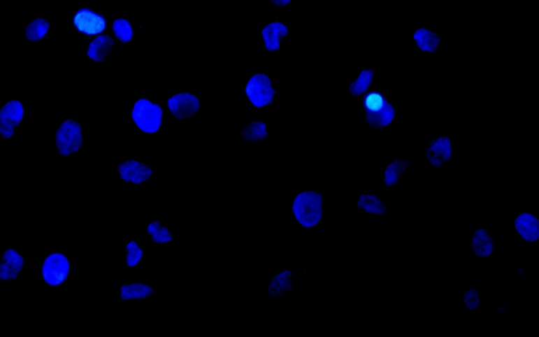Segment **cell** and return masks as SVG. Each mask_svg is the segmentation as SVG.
<instances>
[{"label": "cell", "mask_w": 539, "mask_h": 337, "mask_svg": "<svg viewBox=\"0 0 539 337\" xmlns=\"http://www.w3.org/2000/svg\"><path fill=\"white\" fill-rule=\"evenodd\" d=\"M293 213L305 228L315 227L322 220V196L313 191L301 193L293 203Z\"/></svg>", "instance_id": "cell-1"}, {"label": "cell", "mask_w": 539, "mask_h": 337, "mask_svg": "<svg viewBox=\"0 0 539 337\" xmlns=\"http://www.w3.org/2000/svg\"><path fill=\"white\" fill-rule=\"evenodd\" d=\"M132 117L143 132L154 134L161 126L162 109L148 99H141L135 103Z\"/></svg>", "instance_id": "cell-2"}, {"label": "cell", "mask_w": 539, "mask_h": 337, "mask_svg": "<svg viewBox=\"0 0 539 337\" xmlns=\"http://www.w3.org/2000/svg\"><path fill=\"white\" fill-rule=\"evenodd\" d=\"M83 137L78 122L68 120L62 122L56 132L55 143L60 155L76 153L82 145Z\"/></svg>", "instance_id": "cell-3"}, {"label": "cell", "mask_w": 539, "mask_h": 337, "mask_svg": "<svg viewBox=\"0 0 539 337\" xmlns=\"http://www.w3.org/2000/svg\"><path fill=\"white\" fill-rule=\"evenodd\" d=\"M245 93L255 107L262 108L272 103L276 91L272 87L271 79L266 74H255L247 83Z\"/></svg>", "instance_id": "cell-4"}, {"label": "cell", "mask_w": 539, "mask_h": 337, "mask_svg": "<svg viewBox=\"0 0 539 337\" xmlns=\"http://www.w3.org/2000/svg\"><path fill=\"white\" fill-rule=\"evenodd\" d=\"M369 109L366 112V120L370 126L376 129L386 128L394 120L395 110L391 103L382 101L378 94H370Z\"/></svg>", "instance_id": "cell-5"}, {"label": "cell", "mask_w": 539, "mask_h": 337, "mask_svg": "<svg viewBox=\"0 0 539 337\" xmlns=\"http://www.w3.org/2000/svg\"><path fill=\"white\" fill-rule=\"evenodd\" d=\"M43 280L50 286H59L70 273V261L62 253H53L45 259L43 270Z\"/></svg>", "instance_id": "cell-6"}, {"label": "cell", "mask_w": 539, "mask_h": 337, "mask_svg": "<svg viewBox=\"0 0 539 337\" xmlns=\"http://www.w3.org/2000/svg\"><path fill=\"white\" fill-rule=\"evenodd\" d=\"M24 106L20 101H12L0 110V135L11 138L16 127L24 120Z\"/></svg>", "instance_id": "cell-7"}, {"label": "cell", "mask_w": 539, "mask_h": 337, "mask_svg": "<svg viewBox=\"0 0 539 337\" xmlns=\"http://www.w3.org/2000/svg\"><path fill=\"white\" fill-rule=\"evenodd\" d=\"M168 107L176 120H186L193 117L199 112L201 103L191 93H180L168 99Z\"/></svg>", "instance_id": "cell-8"}, {"label": "cell", "mask_w": 539, "mask_h": 337, "mask_svg": "<svg viewBox=\"0 0 539 337\" xmlns=\"http://www.w3.org/2000/svg\"><path fill=\"white\" fill-rule=\"evenodd\" d=\"M120 178L124 182L143 184L152 176V168L137 160H127L118 166Z\"/></svg>", "instance_id": "cell-9"}, {"label": "cell", "mask_w": 539, "mask_h": 337, "mask_svg": "<svg viewBox=\"0 0 539 337\" xmlns=\"http://www.w3.org/2000/svg\"><path fill=\"white\" fill-rule=\"evenodd\" d=\"M24 257L17 251L7 250L0 261V280L5 282L16 280L18 274L24 269Z\"/></svg>", "instance_id": "cell-10"}, {"label": "cell", "mask_w": 539, "mask_h": 337, "mask_svg": "<svg viewBox=\"0 0 539 337\" xmlns=\"http://www.w3.org/2000/svg\"><path fill=\"white\" fill-rule=\"evenodd\" d=\"M452 156V143L447 137H438L429 145L426 157L435 168H439L450 160Z\"/></svg>", "instance_id": "cell-11"}, {"label": "cell", "mask_w": 539, "mask_h": 337, "mask_svg": "<svg viewBox=\"0 0 539 337\" xmlns=\"http://www.w3.org/2000/svg\"><path fill=\"white\" fill-rule=\"evenodd\" d=\"M74 24L80 32L87 35L99 34L106 28L105 20L87 10H82L75 15Z\"/></svg>", "instance_id": "cell-12"}, {"label": "cell", "mask_w": 539, "mask_h": 337, "mask_svg": "<svg viewBox=\"0 0 539 337\" xmlns=\"http://www.w3.org/2000/svg\"><path fill=\"white\" fill-rule=\"evenodd\" d=\"M515 228L526 241H536L539 239V222L530 213H522L515 220Z\"/></svg>", "instance_id": "cell-13"}, {"label": "cell", "mask_w": 539, "mask_h": 337, "mask_svg": "<svg viewBox=\"0 0 539 337\" xmlns=\"http://www.w3.org/2000/svg\"><path fill=\"white\" fill-rule=\"evenodd\" d=\"M114 41L109 35H99L89 45L87 56L96 62H103L111 53Z\"/></svg>", "instance_id": "cell-14"}, {"label": "cell", "mask_w": 539, "mask_h": 337, "mask_svg": "<svg viewBox=\"0 0 539 337\" xmlns=\"http://www.w3.org/2000/svg\"><path fill=\"white\" fill-rule=\"evenodd\" d=\"M288 33V28L280 22H272V24H268L262 30V36H264L266 50L270 52L280 50V38L287 36Z\"/></svg>", "instance_id": "cell-15"}, {"label": "cell", "mask_w": 539, "mask_h": 337, "mask_svg": "<svg viewBox=\"0 0 539 337\" xmlns=\"http://www.w3.org/2000/svg\"><path fill=\"white\" fill-rule=\"evenodd\" d=\"M155 294V290L147 284L122 285L120 287V299L122 301H138Z\"/></svg>", "instance_id": "cell-16"}, {"label": "cell", "mask_w": 539, "mask_h": 337, "mask_svg": "<svg viewBox=\"0 0 539 337\" xmlns=\"http://www.w3.org/2000/svg\"><path fill=\"white\" fill-rule=\"evenodd\" d=\"M474 253L477 257H487L492 254L494 250V243L490 233L484 229H480L476 231L473 235V243H472Z\"/></svg>", "instance_id": "cell-17"}, {"label": "cell", "mask_w": 539, "mask_h": 337, "mask_svg": "<svg viewBox=\"0 0 539 337\" xmlns=\"http://www.w3.org/2000/svg\"><path fill=\"white\" fill-rule=\"evenodd\" d=\"M414 41L417 43L418 49L422 50V52L434 53L438 48L441 38L430 30L422 28L414 33Z\"/></svg>", "instance_id": "cell-18"}, {"label": "cell", "mask_w": 539, "mask_h": 337, "mask_svg": "<svg viewBox=\"0 0 539 337\" xmlns=\"http://www.w3.org/2000/svg\"><path fill=\"white\" fill-rule=\"evenodd\" d=\"M293 272L284 271L276 275L270 282L268 293L271 296H280L284 293L288 292L293 288L291 278L293 276Z\"/></svg>", "instance_id": "cell-19"}, {"label": "cell", "mask_w": 539, "mask_h": 337, "mask_svg": "<svg viewBox=\"0 0 539 337\" xmlns=\"http://www.w3.org/2000/svg\"><path fill=\"white\" fill-rule=\"evenodd\" d=\"M357 206L359 209L365 210L370 214L386 213L387 207L384 201L375 195H361L358 199Z\"/></svg>", "instance_id": "cell-20"}, {"label": "cell", "mask_w": 539, "mask_h": 337, "mask_svg": "<svg viewBox=\"0 0 539 337\" xmlns=\"http://www.w3.org/2000/svg\"><path fill=\"white\" fill-rule=\"evenodd\" d=\"M241 136L249 143H259L266 141L268 137L266 126L264 122H252L241 131Z\"/></svg>", "instance_id": "cell-21"}, {"label": "cell", "mask_w": 539, "mask_h": 337, "mask_svg": "<svg viewBox=\"0 0 539 337\" xmlns=\"http://www.w3.org/2000/svg\"><path fill=\"white\" fill-rule=\"evenodd\" d=\"M374 78L373 70H363L361 74L358 75L357 79L351 83L350 86V93L353 96H361L371 86Z\"/></svg>", "instance_id": "cell-22"}, {"label": "cell", "mask_w": 539, "mask_h": 337, "mask_svg": "<svg viewBox=\"0 0 539 337\" xmlns=\"http://www.w3.org/2000/svg\"><path fill=\"white\" fill-rule=\"evenodd\" d=\"M409 166V162L407 159H399L389 164L385 173V182L387 186L392 187L398 182L401 174L405 173Z\"/></svg>", "instance_id": "cell-23"}, {"label": "cell", "mask_w": 539, "mask_h": 337, "mask_svg": "<svg viewBox=\"0 0 539 337\" xmlns=\"http://www.w3.org/2000/svg\"><path fill=\"white\" fill-rule=\"evenodd\" d=\"M49 28V22L45 20H43V18H37V20H32L27 27V38L31 41H41L47 35Z\"/></svg>", "instance_id": "cell-24"}, {"label": "cell", "mask_w": 539, "mask_h": 337, "mask_svg": "<svg viewBox=\"0 0 539 337\" xmlns=\"http://www.w3.org/2000/svg\"><path fill=\"white\" fill-rule=\"evenodd\" d=\"M148 234L152 237L154 243H166L173 241L170 231L160 222H151L148 226Z\"/></svg>", "instance_id": "cell-25"}, {"label": "cell", "mask_w": 539, "mask_h": 337, "mask_svg": "<svg viewBox=\"0 0 539 337\" xmlns=\"http://www.w3.org/2000/svg\"><path fill=\"white\" fill-rule=\"evenodd\" d=\"M113 31L115 36L117 37L122 43H126L132 41L133 29L128 20H122V18L116 20L113 24Z\"/></svg>", "instance_id": "cell-26"}, {"label": "cell", "mask_w": 539, "mask_h": 337, "mask_svg": "<svg viewBox=\"0 0 539 337\" xmlns=\"http://www.w3.org/2000/svg\"><path fill=\"white\" fill-rule=\"evenodd\" d=\"M127 264L129 267H135L143 257V250L135 241H130L126 247Z\"/></svg>", "instance_id": "cell-27"}, {"label": "cell", "mask_w": 539, "mask_h": 337, "mask_svg": "<svg viewBox=\"0 0 539 337\" xmlns=\"http://www.w3.org/2000/svg\"><path fill=\"white\" fill-rule=\"evenodd\" d=\"M465 303L469 309H474V308L480 306V297H478V293L476 290H469L465 296Z\"/></svg>", "instance_id": "cell-28"}, {"label": "cell", "mask_w": 539, "mask_h": 337, "mask_svg": "<svg viewBox=\"0 0 539 337\" xmlns=\"http://www.w3.org/2000/svg\"><path fill=\"white\" fill-rule=\"evenodd\" d=\"M271 1H273L274 3H275L276 6H280V7H284V6L289 5V3L292 1V0H271Z\"/></svg>", "instance_id": "cell-29"}]
</instances>
